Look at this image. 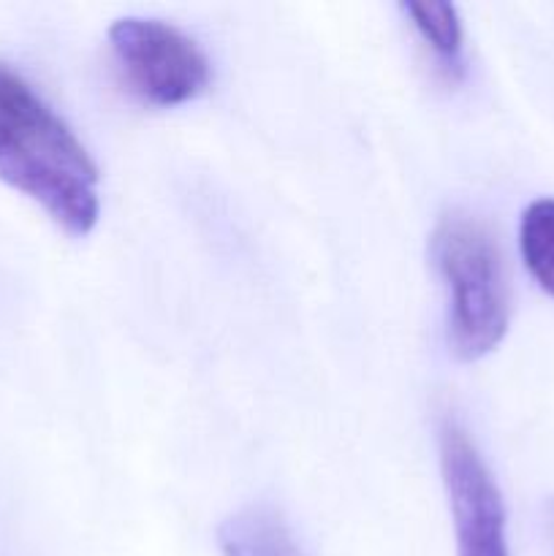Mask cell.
<instances>
[{
  "label": "cell",
  "mask_w": 554,
  "mask_h": 556,
  "mask_svg": "<svg viewBox=\"0 0 554 556\" xmlns=\"http://www.w3.org/2000/svg\"><path fill=\"white\" fill-rule=\"evenodd\" d=\"M0 182L41 206L68 237H87L101 217L96 161L9 63H0Z\"/></svg>",
  "instance_id": "1"
},
{
  "label": "cell",
  "mask_w": 554,
  "mask_h": 556,
  "mask_svg": "<svg viewBox=\"0 0 554 556\" xmlns=\"http://www.w3.org/2000/svg\"><path fill=\"white\" fill-rule=\"evenodd\" d=\"M429 253L445 288V331L459 362H478L503 342L511 291L503 253L487 223L449 210L435 223Z\"/></svg>",
  "instance_id": "2"
},
{
  "label": "cell",
  "mask_w": 554,
  "mask_h": 556,
  "mask_svg": "<svg viewBox=\"0 0 554 556\" xmlns=\"http://www.w3.org/2000/svg\"><path fill=\"white\" fill-rule=\"evenodd\" d=\"M109 49L123 85L147 106H182L212 81L201 43L166 20L123 16L109 27Z\"/></svg>",
  "instance_id": "3"
},
{
  "label": "cell",
  "mask_w": 554,
  "mask_h": 556,
  "mask_svg": "<svg viewBox=\"0 0 554 556\" xmlns=\"http://www.w3.org/2000/svg\"><path fill=\"white\" fill-rule=\"evenodd\" d=\"M438 454L454 519L456 556H511L503 494L470 432L456 416L440 418Z\"/></svg>",
  "instance_id": "4"
},
{
  "label": "cell",
  "mask_w": 554,
  "mask_h": 556,
  "mask_svg": "<svg viewBox=\"0 0 554 556\" xmlns=\"http://www.w3.org/2000/svg\"><path fill=\"white\" fill-rule=\"evenodd\" d=\"M223 556H307L288 521L269 505L234 510L217 527Z\"/></svg>",
  "instance_id": "5"
},
{
  "label": "cell",
  "mask_w": 554,
  "mask_h": 556,
  "mask_svg": "<svg viewBox=\"0 0 554 556\" xmlns=\"http://www.w3.org/2000/svg\"><path fill=\"white\" fill-rule=\"evenodd\" d=\"M402 14L407 16L416 36L421 38L424 47L438 60V68L449 79H462L465 76V27H462L459 9L454 3H402Z\"/></svg>",
  "instance_id": "6"
},
{
  "label": "cell",
  "mask_w": 554,
  "mask_h": 556,
  "mask_svg": "<svg viewBox=\"0 0 554 556\" xmlns=\"http://www.w3.org/2000/svg\"><path fill=\"white\" fill-rule=\"evenodd\" d=\"M519 250L532 280L554 296V199H536L521 212Z\"/></svg>",
  "instance_id": "7"
},
{
  "label": "cell",
  "mask_w": 554,
  "mask_h": 556,
  "mask_svg": "<svg viewBox=\"0 0 554 556\" xmlns=\"http://www.w3.org/2000/svg\"><path fill=\"white\" fill-rule=\"evenodd\" d=\"M549 521H552V530H554V500L549 503Z\"/></svg>",
  "instance_id": "8"
}]
</instances>
